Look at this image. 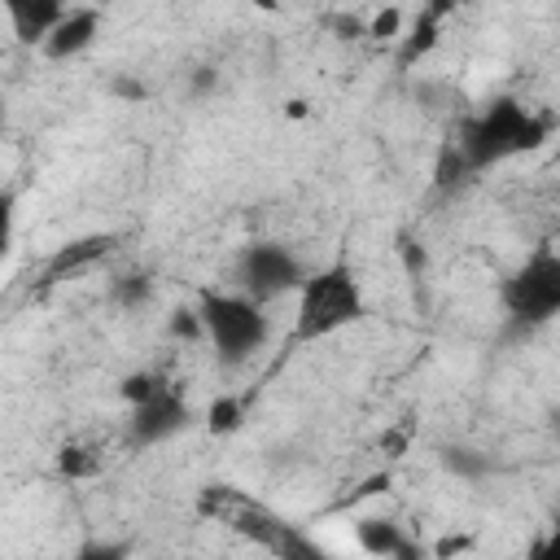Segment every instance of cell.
I'll return each mask as SVG.
<instances>
[{
	"mask_svg": "<svg viewBox=\"0 0 560 560\" xmlns=\"http://www.w3.org/2000/svg\"><path fill=\"white\" fill-rule=\"evenodd\" d=\"M551 122L529 109L521 96H490L481 101L472 114H464L459 131H455V153L464 158L468 175L477 171H490V166H503L512 158H525L534 149H542Z\"/></svg>",
	"mask_w": 560,
	"mask_h": 560,
	"instance_id": "1",
	"label": "cell"
},
{
	"mask_svg": "<svg viewBox=\"0 0 560 560\" xmlns=\"http://www.w3.org/2000/svg\"><path fill=\"white\" fill-rule=\"evenodd\" d=\"M192 512L245 542H254L258 551L267 556H280V560H311L319 547L298 529L289 525L276 508H267L258 494L232 486V481H206L192 499Z\"/></svg>",
	"mask_w": 560,
	"mask_h": 560,
	"instance_id": "2",
	"label": "cell"
},
{
	"mask_svg": "<svg viewBox=\"0 0 560 560\" xmlns=\"http://www.w3.org/2000/svg\"><path fill=\"white\" fill-rule=\"evenodd\" d=\"M368 315V293L359 271L346 258H332L324 267H311L302 289L293 293V341L315 346L346 328H354Z\"/></svg>",
	"mask_w": 560,
	"mask_h": 560,
	"instance_id": "3",
	"label": "cell"
},
{
	"mask_svg": "<svg viewBox=\"0 0 560 560\" xmlns=\"http://www.w3.org/2000/svg\"><path fill=\"white\" fill-rule=\"evenodd\" d=\"M197 324H201V337L223 372L245 368L271 337L267 302H258L241 289H206L197 298Z\"/></svg>",
	"mask_w": 560,
	"mask_h": 560,
	"instance_id": "4",
	"label": "cell"
},
{
	"mask_svg": "<svg viewBox=\"0 0 560 560\" xmlns=\"http://www.w3.org/2000/svg\"><path fill=\"white\" fill-rule=\"evenodd\" d=\"M122 402H127L122 433H127L131 451H153L192 424V407L166 372H149V368L127 372L122 376Z\"/></svg>",
	"mask_w": 560,
	"mask_h": 560,
	"instance_id": "5",
	"label": "cell"
},
{
	"mask_svg": "<svg viewBox=\"0 0 560 560\" xmlns=\"http://www.w3.org/2000/svg\"><path fill=\"white\" fill-rule=\"evenodd\" d=\"M499 306H503V319L521 332L556 324L560 319V249L547 241L534 245L499 280Z\"/></svg>",
	"mask_w": 560,
	"mask_h": 560,
	"instance_id": "6",
	"label": "cell"
},
{
	"mask_svg": "<svg viewBox=\"0 0 560 560\" xmlns=\"http://www.w3.org/2000/svg\"><path fill=\"white\" fill-rule=\"evenodd\" d=\"M306 276H311V267L284 241H249L232 258V284L258 302H276V298L298 293Z\"/></svg>",
	"mask_w": 560,
	"mask_h": 560,
	"instance_id": "7",
	"label": "cell"
},
{
	"mask_svg": "<svg viewBox=\"0 0 560 560\" xmlns=\"http://www.w3.org/2000/svg\"><path fill=\"white\" fill-rule=\"evenodd\" d=\"M127 446V433H105V429H88V433H70L61 446H57V472L66 481H92L101 477L118 451ZM131 451V446H127Z\"/></svg>",
	"mask_w": 560,
	"mask_h": 560,
	"instance_id": "8",
	"label": "cell"
},
{
	"mask_svg": "<svg viewBox=\"0 0 560 560\" xmlns=\"http://www.w3.org/2000/svg\"><path fill=\"white\" fill-rule=\"evenodd\" d=\"M114 249H118V236H114V232L74 236V241H66V245H57V249L48 254V262H44V271H39V284L52 289V284H61V280H74V276L92 271L96 262H105Z\"/></svg>",
	"mask_w": 560,
	"mask_h": 560,
	"instance_id": "9",
	"label": "cell"
},
{
	"mask_svg": "<svg viewBox=\"0 0 560 560\" xmlns=\"http://www.w3.org/2000/svg\"><path fill=\"white\" fill-rule=\"evenodd\" d=\"M101 22H105V13H101L96 4H70V13L57 22V31L44 39L39 52H44L48 61H74V57H83V52L96 44Z\"/></svg>",
	"mask_w": 560,
	"mask_h": 560,
	"instance_id": "10",
	"label": "cell"
},
{
	"mask_svg": "<svg viewBox=\"0 0 560 560\" xmlns=\"http://www.w3.org/2000/svg\"><path fill=\"white\" fill-rule=\"evenodd\" d=\"M9 13V31L22 48H44V39L57 31V22L70 13V0H0Z\"/></svg>",
	"mask_w": 560,
	"mask_h": 560,
	"instance_id": "11",
	"label": "cell"
},
{
	"mask_svg": "<svg viewBox=\"0 0 560 560\" xmlns=\"http://www.w3.org/2000/svg\"><path fill=\"white\" fill-rule=\"evenodd\" d=\"M354 534H359V547L372 551V556H389V560H407V556H416V542L407 538V529H402L398 521L368 516V521H359Z\"/></svg>",
	"mask_w": 560,
	"mask_h": 560,
	"instance_id": "12",
	"label": "cell"
},
{
	"mask_svg": "<svg viewBox=\"0 0 560 560\" xmlns=\"http://www.w3.org/2000/svg\"><path fill=\"white\" fill-rule=\"evenodd\" d=\"M109 298H114L118 306H127V311L144 306V302L153 298V280H149V271H118V276L109 280Z\"/></svg>",
	"mask_w": 560,
	"mask_h": 560,
	"instance_id": "13",
	"label": "cell"
},
{
	"mask_svg": "<svg viewBox=\"0 0 560 560\" xmlns=\"http://www.w3.org/2000/svg\"><path fill=\"white\" fill-rule=\"evenodd\" d=\"M442 468L455 472V477H464V481H481L490 472V455H481L472 446H446L442 451Z\"/></svg>",
	"mask_w": 560,
	"mask_h": 560,
	"instance_id": "14",
	"label": "cell"
},
{
	"mask_svg": "<svg viewBox=\"0 0 560 560\" xmlns=\"http://www.w3.org/2000/svg\"><path fill=\"white\" fill-rule=\"evenodd\" d=\"M534 551L547 556V560H560V508H556V516H551V525H547V538H542Z\"/></svg>",
	"mask_w": 560,
	"mask_h": 560,
	"instance_id": "15",
	"label": "cell"
},
{
	"mask_svg": "<svg viewBox=\"0 0 560 560\" xmlns=\"http://www.w3.org/2000/svg\"><path fill=\"white\" fill-rule=\"evenodd\" d=\"M210 416H214V429H232L236 424V402H219Z\"/></svg>",
	"mask_w": 560,
	"mask_h": 560,
	"instance_id": "16",
	"label": "cell"
},
{
	"mask_svg": "<svg viewBox=\"0 0 560 560\" xmlns=\"http://www.w3.org/2000/svg\"><path fill=\"white\" fill-rule=\"evenodd\" d=\"M127 547H114V542H88L79 556H122Z\"/></svg>",
	"mask_w": 560,
	"mask_h": 560,
	"instance_id": "17",
	"label": "cell"
},
{
	"mask_svg": "<svg viewBox=\"0 0 560 560\" xmlns=\"http://www.w3.org/2000/svg\"><path fill=\"white\" fill-rule=\"evenodd\" d=\"M547 433H551V442L560 446V407H551V416H547Z\"/></svg>",
	"mask_w": 560,
	"mask_h": 560,
	"instance_id": "18",
	"label": "cell"
},
{
	"mask_svg": "<svg viewBox=\"0 0 560 560\" xmlns=\"http://www.w3.org/2000/svg\"><path fill=\"white\" fill-rule=\"evenodd\" d=\"M451 4H468V0H451Z\"/></svg>",
	"mask_w": 560,
	"mask_h": 560,
	"instance_id": "19",
	"label": "cell"
}]
</instances>
